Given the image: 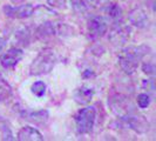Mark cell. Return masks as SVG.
<instances>
[{"instance_id": "cell-1", "label": "cell", "mask_w": 156, "mask_h": 141, "mask_svg": "<svg viewBox=\"0 0 156 141\" xmlns=\"http://www.w3.org/2000/svg\"><path fill=\"white\" fill-rule=\"evenodd\" d=\"M148 49L147 46H129L123 48L119 54V63L121 70L128 75L133 74L137 70L143 56L148 54Z\"/></svg>"}, {"instance_id": "cell-15", "label": "cell", "mask_w": 156, "mask_h": 141, "mask_svg": "<svg viewBox=\"0 0 156 141\" xmlns=\"http://www.w3.org/2000/svg\"><path fill=\"white\" fill-rule=\"evenodd\" d=\"M103 11L114 21H119L121 19V16H122V9H121V7L119 5H116V4H114V2H109L106 7L103 8Z\"/></svg>"}, {"instance_id": "cell-9", "label": "cell", "mask_w": 156, "mask_h": 141, "mask_svg": "<svg viewBox=\"0 0 156 141\" xmlns=\"http://www.w3.org/2000/svg\"><path fill=\"white\" fill-rule=\"evenodd\" d=\"M128 20L133 26L137 28H147L150 24L148 12L142 7H136L128 14Z\"/></svg>"}, {"instance_id": "cell-4", "label": "cell", "mask_w": 156, "mask_h": 141, "mask_svg": "<svg viewBox=\"0 0 156 141\" xmlns=\"http://www.w3.org/2000/svg\"><path fill=\"white\" fill-rule=\"evenodd\" d=\"M132 35V30L129 26L123 25V24L117 23L109 32V41L115 45V46H122L128 42V40L130 39Z\"/></svg>"}, {"instance_id": "cell-20", "label": "cell", "mask_w": 156, "mask_h": 141, "mask_svg": "<svg viewBox=\"0 0 156 141\" xmlns=\"http://www.w3.org/2000/svg\"><path fill=\"white\" fill-rule=\"evenodd\" d=\"M89 8H103L106 7L110 1L109 0H85Z\"/></svg>"}, {"instance_id": "cell-14", "label": "cell", "mask_w": 156, "mask_h": 141, "mask_svg": "<svg viewBox=\"0 0 156 141\" xmlns=\"http://www.w3.org/2000/svg\"><path fill=\"white\" fill-rule=\"evenodd\" d=\"M18 140L20 141H41L44 140L42 134L34 127L26 126L18 132Z\"/></svg>"}, {"instance_id": "cell-8", "label": "cell", "mask_w": 156, "mask_h": 141, "mask_svg": "<svg viewBox=\"0 0 156 141\" xmlns=\"http://www.w3.org/2000/svg\"><path fill=\"white\" fill-rule=\"evenodd\" d=\"M23 58V52L21 48L18 47H12L7 49L6 52H4L0 55V63L4 68L9 70V68H14L18 63L21 61Z\"/></svg>"}, {"instance_id": "cell-18", "label": "cell", "mask_w": 156, "mask_h": 141, "mask_svg": "<svg viewBox=\"0 0 156 141\" xmlns=\"http://www.w3.org/2000/svg\"><path fill=\"white\" fill-rule=\"evenodd\" d=\"M31 89L32 93L34 94V95H37L38 98H41L46 93V84L44 81H37V82H34L32 85Z\"/></svg>"}, {"instance_id": "cell-22", "label": "cell", "mask_w": 156, "mask_h": 141, "mask_svg": "<svg viewBox=\"0 0 156 141\" xmlns=\"http://www.w3.org/2000/svg\"><path fill=\"white\" fill-rule=\"evenodd\" d=\"M142 70L146 74H149V75H154L155 74V65L153 61H147L146 63H143L142 66Z\"/></svg>"}, {"instance_id": "cell-13", "label": "cell", "mask_w": 156, "mask_h": 141, "mask_svg": "<svg viewBox=\"0 0 156 141\" xmlns=\"http://www.w3.org/2000/svg\"><path fill=\"white\" fill-rule=\"evenodd\" d=\"M21 115L25 120L27 121H31L34 125H45L48 120V112L47 110H23L21 113Z\"/></svg>"}, {"instance_id": "cell-10", "label": "cell", "mask_w": 156, "mask_h": 141, "mask_svg": "<svg viewBox=\"0 0 156 141\" xmlns=\"http://www.w3.org/2000/svg\"><path fill=\"white\" fill-rule=\"evenodd\" d=\"M63 27L65 25H61V24L45 21L38 27L37 35L39 38H47V37H53L55 34H62Z\"/></svg>"}, {"instance_id": "cell-7", "label": "cell", "mask_w": 156, "mask_h": 141, "mask_svg": "<svg viewBox=\"0 0 156 141\" xmlns=\"http://www.w3.org/2000/svg\"><path fill=\"white\" fill-rule=\"evenodd\" d=\"M122 119L125 120L127 126L130 129H133V131H135L136 133L139 134L147 133L149 131V128H150L148 120L143 117V115L136 114L134 112L130 113V114H128V115H126V117H123Z\"/></svg>"}, {"instance_id": "cell-11", "label": "cell", "mask_w": 156, "mask_h": 141, "mask_svg": "<svg viewBox=\"0 0 156 141\" xmlns=\"http://www.w3.org/2000/svg\"><path fill=\"white\" fill-rule=\"evenodd\" d=\"M110 105H112V110L121 118L126 117V115H128V114H130V113L134 112L130 101L127 98L121 96V95H119L115 99H113V101H112Z\"/></svg>"}, {"instance_id": "cell-3", "label": "cell", "mask_w": 156, "mask_h": 141, "mask_svg": "<svg viewBox=\"0 0 156 141\" xmlns=\"http://www.w3.org/2000/svg\"><path fill=\"white\" fill-rule=\"evenodd\" d=\"M96 120V110L93 106H87L81 108L75 115V126L76 132L81 135L89 134L93 131Z\"/></svg>"}, {"instance_id": "cell-19", "label": "cell", "mask_w": 156, "mask_h": 141, "mask_svg": "<svg viewBox=\"0 0 156 141\" xmlns=\"http://www.w3.org/2000/svg\"><path fill=\"white\" fill-rule=\"evenodd\" d=\"M136 101H137V106L142 110H144V108L149 107V105L151 102V98H150L149 93H140L137 95Z\"/></svg>"}, {"instance_id": "cell-21", "label": "cell", "mask_w": 156, "mask_h": 141, "mask_svg": "<svg viewBox=\"0 0 156 141\" xmlns=\"http://www.w3.org/2000/svg\"><path fill=\"white\" fill-rule=\"evenodd\" d=\"M68 0H47V4L55 9H65L67 7Z\"/></svg>"}, {"instance_id": "cell-6", "label": "cell", "mask_w": 156, "mask_h": 141, "mask_svg": "<svg viewBox=\"0 0 156 141\" xmlns=\"http://www.w3.org/2000/svg\"><path fill=\"white\" fill-rule=\"evenodd\" d=\"M4 14L12 19H27L34 14V6L31 4H23L20 6L5 5L2 7Z\"/></svg>"}, {"instance_id": "cell-17", "label": "cell", "mask_w": 156, "mask_h": 141, "mask_svg": "<svg viewBox=\"0 0 156 141\" xmlns=\"http://www.w3.org/2000/svg\"><path fill=\"white\" fill-rule=\"evenodd\" d=\"M16 39L20 45H28V41L31 39V33L27 27H21L16 32Z\"/></svg>"}, {"instance_id": "cell-24", "label": "cell", "mask_w": 156, "mask_h": 141, "mask_svg": "<svg viewBox=\"0 0 156 141\" xmlns=\"http://www.w3.org/2000/svg\"><path fill=\"white\" fill-rule=\"evenodd\" d=\"M6 45H7L6 39H5V38H2V37H0V52L6 47Z\"/></svg>"}, {"instance_id": "cell-12", "label": "cell", "mask_w": 156, "mask_h": 141, "mask_svg": "<svg viewBox=\"0 0 156 141\" xmlns=\"http://www.w3.org/2000/svg\"><path fill=\"white\" fill-rule=\"evenodd\" d=\"M94 95H95V91L92 87L81 86L74 91V100L79 105H87L92 101Z\"/></svg>"}, {"instance_id": "cell-23", "label": "cell", "mask_w": 156, "mask_h": 141, "mask_svg": "<svg viewBox=\"0 0 156 141\" xmlns=\"http://www.w3.org/2000/svg\"><path fill=\"white\" fill-rule=\"evenodd\" d=\"M143 87L146 88L147 93H153L155 89V85H154V80L153 79H148L143 81Z\"/></svg>"}, {"instance_id": "cell-5", "label": "cell", "mask_w": 156, "mask_h": 141, "mask_svg": "<svg viewBox=\"0 0 156 141\" xmlns=\"http://www.w3.org/2000/svg\"><path fill=\"white\" fill-rule=\"evenodd\" d=\"M87 28H88L89 37L92 39H99V38H102L107 33L108 23H107V20L103 16H92L88 20Z\"/></svg>"}, {"instance_id": "cell-2", "label": "cell", "mask_w": 156, "mask_h": 141, "mask_svg": "<svg viewBox=\"0 0 156 141\" xmlns=\"http://www.w3.org/2000/svg\"><path fill=\"white\" fill-rule=\"evenodd\" d=\"M56 63V55L54 51L51 48H45L37 55L30 66V74L31 75H42L47 74L53 70Z\"/></svg>"}, {"instance_id": "cell-16", "label": "cell", "mask_w": 156, "mask_h": 141, "mask_svg": "<svg viewBox=\"0 0 156 141\" xmlns=\"http://www.w3.org/2000/svg\"><path fill=\"white\" fill-rule=\"evenodd\" d=\"M13 96L12 88L4 79L0 78V102H8Z\"/></svg>"}]
</instances>
